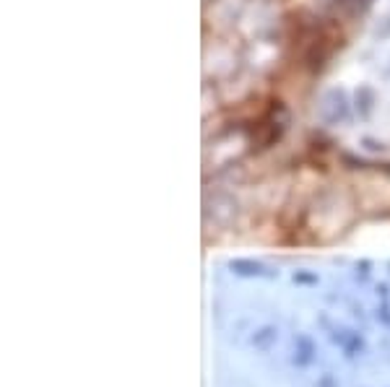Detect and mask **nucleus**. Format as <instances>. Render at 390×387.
I'll list each match as a JSON object with an SVG mask.
<instances>
[{
    "label": "nucleus",
    "mask_w": 390,
    "mask_h": 387,
    "mask_svg": "<svg viewBox=\"0 0 390 387\" xmlns=\"http://www.w3.org/2000/svg\"><path fill=\"white\" fill-rule=\"evenodd\" d=\"M317 359V346L307 333H297L294 335V354H292V364L299 366V369H307V366L315 364Z\"/></svg>",
    "instance_id": "f257e3e1"
},
{
    "label": "nucleus",
    "mask_w": 390,
    "mask_h": 387,
    "mask_svg": "<svg viewBox=\"0 0 390 387\" xmlns=\"http://www.w3.org/2000/svg\"><path fill=\"white\" fill-rule=\"evenodd\" d=\"M331 338H333L336 346H341V351H344L346 359H354V356H359L364 351V338L359 333H341V335H331Z\"/></svg>",
    "instance_id": "f03ea898"
},
{
    "label": "nucleus",
    "mask_w": 390,
    "mask_h": 387,
    "mask_svg": "<svg viewBox=\"0 0 390 387\" xmlns=\"http://www.w3.org/2000/svg\"><path fill=\"white\" fill-rule=\"evenodd\" d=\"M276 338H279V330L271 328V325H266V328H260L258 333L250 335V346L252 348H260V351H266V348H271L276 343Z\"/></svg>",
    "instance_id": "7ed1b4c3"
},
{
    "label": "nucleus",
    "mask_w": 390,
    "mask_h": 387,
    "mask_svg": "<svg viewBox=\"0 0 390 387\" xmlns=\"http://www.w3.org/2000/svg\"><path fill=\"white\" fill-rule=\"evenodd\" d=\"M315 387H341L338 385V379L331 372H325V375L317 377V382H315Z\"/></svg>",
    "instance_id": "20e7f679"
}]
</instances>
